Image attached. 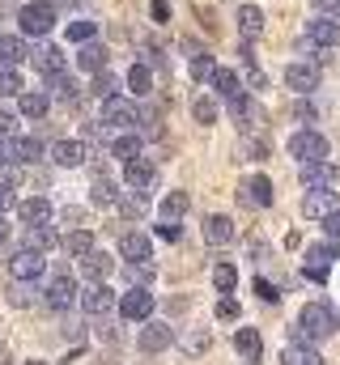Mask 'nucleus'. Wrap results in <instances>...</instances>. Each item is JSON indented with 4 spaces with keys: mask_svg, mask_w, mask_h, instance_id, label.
I'll list each match as a JSON object with an SVG mask.
<instances>
[{
    "mask_svg": "<svg viewBox=\"0 0 340 365\" xmlns=\"http://www.w3.org/2000/svg\"><path fill=\"white\" fill-rule=\"evenodd\" d=\"M298 179H302V187H306V191H311V187H336L340 170L328 162V158H319V162H302Z\"/></svg>",
    "mask_w": 340,
    "mask_h": 365,
    "instance_id": "13",
    "label": "nucleus"
},
{
    "mask_svg": "<svg viewBox=\"0 0 340 365\" xmlns=\"http://www.w3.org/2000/svg\"><path fill=\"white\" fill-rule=\"evenodd\" d=\"M13 132H17V115L0 110V136H13Z\"/></svg>",
    "mask_w": 340,
    "mask_h": 365,
    "instance_id": "56",
    "label": "nucleus"
},
{
    "mask_svg": "<svg viewBox=\"0 0 340 365\" xmlns=\"http://www.w3.org/2000/svg\"><path fill=\"white\" fill-rule=\"evenodd\" d=\"M119 255H124L128 264H141V259H154V242H149L145 234H124V238H119Z\"/></svg>",
    "mask_w": 340,
    "mask_h": 365,
    "instance_id": "23",
    "label": "nucleus"
},
{
    "mask_svg": "<svg viewBox=\"0 0 340 365\" xmlns=\"http://www.w3.org/2000/svg\"><path fill=\"white\" fill-rule=\"evenodd\" d=\"M209 81H213V90L221 93V98H234V93L247 90V86H243V77H239L234 68H217V73H213Z\"/></svg>",
    "mask_w": 340,
    "mask_h": 365,
    "instance_id": "31",
    "label": "nucleus"
},
{
    "mask_svg": "<svg viewBox=\"0 0 340 365\" xmlns=\"http://www.w3.org/2000/svg\"><path fill=\"white\" fill-rule=\"evenodd\" d=\"M217 319H226V323L239 319V302H234V297H221V302H217Z\"/></svg>",
    "mask_w": 340,
    "mask_h": 365,
    "instance_id": "50",
    "label": "nucleus"
},
{
    "mask_svg": "<svg viewBox=\"0 0 340 365\" xmlns=\"http://www.w3.org/2000/svg\"><path fill=\"white\" fill-rule=\"evenodd\" d=\"M213 73H217L213 56H209V51H196V56H191V77H196V81H209Z\"/></svg>",
    "mask_w": 340,
    "mask_h": 365,
    "instance_id": "42",
    "label": "nucleus"
},
{
    "mask_svg": "<svg viewBox=\"0 0 340 365\" xmlns=\"http://www.w3.org/2000/svg\"><path fill=\"white\" fill-rule=\"evenodd\" d=\"M102 123H106V128H119V132H132V128L141 123V115H136V106H132L128 98L115 93V98L102 102Z\"/></svg>",
    "mask_w": 340,
    "mask_h": 365,
    "instance_id": "7",
    "label": "nucleus"
},
{
    "mask_svg": "<svg viewBox=\"0 0 340 365\" xmlns=\"http://www.w3.org/2000/svg\"><path fill=\"white\" fill-rule=\"evenodd\" d=\"M115 310H119L128 323H145V319L154 314V293H149L145 284H132V289L115 302Z\"/></svg>",
    "mask_w": 340,
    "mask_h": 365,
    "instance_id": "5",
    "label": "nucleus"
},
{
    "mask_svg": "<svg viewBox=\"0 0 340 365\" xmlns=\"http://www.w3.org/2000/svg\"><path fill=\"white\" fill-rule=\"evenodd\" d=\"M43 302H47L51 310H69V306L77 302V284H73V276H69V272L51 276V284H47V293H43Z\"/></svg>",
    "mask_w": 340,
    "mask_h": 365,
    "instance_id": "12",
    "label": "nucleus"
},
{
    "mask_svg": "<svg viewBox=\"0 0 340 365\" xmlns=\"http://www.w3.org/2000/svg\"><path fill=\"white\" fill-rule=\"evenodd\" d=\"M149 17H154L158 26H166L170 21V0H154V4H149Z\"/></svg>",
    "mask_w": 340,
    "mask_h": 365,
    "instance_id": "49",
    "label": "nucleus"
},
{
    "mask_svg": "<svg viewBox=\"0 0 340 365\" xmlns=\"http://www.w3.org/2000/svg\"><path fill=\"white\" fill-rule=\"evenodd\" d=\"M17 102H21V115H26V119H43V115H47V106H51V93L21 90V93H17Z\"/></svg>",
    "mask_w": 340,
    "mask_h": 365,
    "instance_id": "28",
    "label": "nucleus"
},
{
    "mask_svg": "<svg viewBox=\"0 0 340 365\" xmlns=\"http://www.w3.org/2000/svg\"><path fill=\"white\" fill-rule=\"evenodd\" d=\"M89 93H94V98H102V102H106V98H115V93H119V77H115V73H106V68H102V73H94Z\"/></svg>",
    "mask_w": 340,
    "mask_h": 365,
    "instance_id": "38",
    "label": "nucleus"
},
{
    "mask_svg": "<svg viewBox=\"0 0 340 365\" xmlns=\"http://www.w3.org/2000/svg\"><path fill=\"white\" fill-rule=\"evenodd\" d=\"M315 9H319L324 17H336L340 21V0H315Z\"/></svg>",
    "mask_w": 340,
    "mask_h": 365,
    "instance_id": "55",
    "label": "nucleus"
},
{
    "mask_svg": "<svg viewBox=\"0 0 340 365\" xmlns=\"http://www.w3.org/2000/svg\"><path fill=\"white\" fill-rule=\"evenodd\" d=\"M9 302H13V306H30V280H17V284L9 289Z\"/></svg>",
    "mask_w": 340,
    "mask_h": 365,
    "instance_id": "48",
    "label": "nucleus"
},
{
    "mask_svg": "<svg viewBox=\"0 0 340 365\" xmlns=\"http://www.w3.org/2000/svg\"><path fill=\"white\" fill-rule=\"evenodd\" d=\"M154 272H158V268H154L149 259H141V264H128V276H132L136 284H149V280H154Z\"/></svg>",
    "mask_w": 340,
    "mask_h": 365,
    "instance_id": "46",
    "label": "nucleus"
},
{
    "mask_svg": "<svg viewBox=\"0 0 340 365\" xmlns=\"http://www.w3.org/2000/svg\"><path fill=\"white\" fill-rule=\"evenodd\" d=\"M21 90H26V86H21V73L9 68V64H0V98H17Z\"/></svg>",
    "mask_w": 340,
    "mask_h": 365,
    "instance_id": "41",
    "label": "nucleus"
},
{
    "mask_svg": "<svg viewBox=\"0 0 340 365\" xmlns=\"http://www.w3.org/2000/svg\"><path fill=\"white\" fill-rule=\"evenodd\" d=\"M124 182H128L132 191H149V187L158 182L154 162H149V158H132V162H124Z\"/></svg>",
    "mask_w": 340,
    "mask_h": 365,
    "instance_id": "15",
    "label": "nucleus"
},
{
    "mask_svg": "<svg viewBox=\"0 0 340 365\" xmlns=\"http://www.w3.org/2000/svg\"><path fill=\"white\" fill-rule=\"evenodd\" d=\"M17 21H21V34H47L51 26H56V4L51 0H30V4H21V13H17Z\"/></svg>",
    "mask_w": 340,
    "mask_h": 365,
    "instance_id": "2",
    "label": "nucleus"
},
{
    "mask_svg": "<svg viewBox=\"0 0 340 365\" xmlns=\"http://www.w3.org/2000/svg\"><path fill=\"white\" fill-rule=\"evenodd\" d=\"M213 284H217L221 293H230V289L239 284V268H234V264H217V268H213Z\"/></svg>",
    "mask_w": 340,
    "mask_h": 365,
    "instance_id": "44",
    "label": "nucleus"
},
{
    "mask_svg": "<svg viewBox=\"0 0 340 365\" xmlns=\"http://www.w3.org/2000/svg\"><path fill=\"white\" fill-rule=\"evenodd\" d=\"M81 272H85V280H106V276L115 272V259L106 255V251H85L81 255Z\"/></svg>",
    "mask_w": 340,
    "mask_h": 365,
    "instance_id": "22",
    "label": "nucleus"
},
{
    "mask_svg": "<svg viewBox=\"0 0 340 365\" xmlns=\"http://www.w3.org/2000/svg\"><path fill=\"white\" fill-rule=\"evenodd\" d=\"M191 115H196V123H204V128H209V123H213V119H217V102H213V98H204V93H200V98H196V102H191Z\"/></svg>",
    "mask_w": 340,
    "mask_h": 365,
    "instance_id": "43",
    "label": "nucleus"
},
{
    "mask_svg": "<svg viewBox=\"0 0 340 365\" xmlns=\"http://www.w3.org/2000/svg\"><path fill=\"white\" fill-rule=\"evenodd\" d=\"M0 365H13L9 361V353H4V344H0Z\"/></svg>",
    "mask_w": 340,
    "mask_h": 365,
    "instance_id": "61",
    "label": "nucleus"
},
{
    "mask_svg": "<svg viewBox=\"0 0 340 365\" xmlns=\"http://www.w3.org/2000/svg\"><path fill=\"white\" fill-rule=\"evenodd\" d=\"M226 106H230V119H234V123H243V128H255V123H259V106H255L247 93L226 98Z\"/></svg>",
    "mask_w": 340,
    "mask_h": 365,
    "instance_id": "25",
    "label": "nucleus"
},
{
    "mask_svg": "<svg viewBox=\"0 0 340 365\" xmlns=\"http://www.w3.org/2000/svg\"><path fill=\"white\" fill-rule=\"evenodd\" d=\"M9 208H17V195H13V187H9V182H0V217H4Z\"/></svg>",
    "mask_w": 340,
    "mask_h": 365,
    "instance_id": "52",
    "label": "nucleus"
},
{
    "mask_svg": "<svg viewBox=\"0 0 340 365\" xmlns=\"http://www.w3.org/2000/svg\"><path fill=\"white\" fill-rule=\"evenodd\" d=\"M94 34H98L94 21H73V26H69V38H73V43H89Z\"/></svg>",
    "mask_w": 340,
    "mask_h": 365,
    "instance_id": "45",
    "label": "nucleus"
},
{
    "mask_svg": "<svg viewBox=\"0 0 340 365\" xmlns=\"http://www.w3.org/2000/svg\"><path fill=\"white\" fill-rule=\"evenodd\" d=\"M26 365H43V361H26Z\"/></svg>",
    "mask_w": 340,
    "mask_h": 365,
    "instance_id": "62",
    "label": "nucleus"
},
{
    "mask_svg": "<svg viewBox=\"0 0 340 365\" xmlns=\"http://www.w3.org/2000/svg\"><path fill=\"white\" fill-rule=\"evenodd\" d=\"M234 353H239L247 365H259V357H264V340H259L255 327H239V331H234Z\"/></svg>",
    "mask_w": 340,
    "mask_h": 365,
    "instance_id": "18",
    "label": "nucleus"
},
{
    "mask_svg": "<svg viewBox=\"0 0 340 365\" xmlns=\"http://www.w3.org/2000/svg\"><path fill=\"white\" fill-rule=\"evenodd\" d=\"M47 86H51V93H56L60 102H73V98H77V81H73L69 73H51Z\"/></svg>",
    "mask_w": 340,
    "mask_h": 365,
    "instance_id": "39",
    "label": "nucleus"
},
{
    "mask_svg": "<svg viewBox=\"0 0 340 365\" xmlns=\"http://www.w3.org/2000/svg\"><path fill=\"white\" fill-rule=\"evenodd\" d=\"M85 158H89V149H85L81 140H56V145H51V162H56V166H64V170L81 166Z\"/></svg>",
    "mask_w": 340,
    "mask_h": 365,
    "instance_id": "20",
    "label": "nucleus"
},
{
    "mask_svg": "<svg viewBox=\"0 0 340 365\" xmlns=\"http://www.w3.org/2000/svg\"><path fill=\"white\" fill-rule=\"evenodd\" d=\"M187 191H170V195H162V221H179L183 212H187Z\"/></svg>",
    "mask_w": 340,
    "mask_h": 365,
    "instance_id": "36",
    "label": "nucleus"
},
{
    "mask_svg": "<svg viewBox=\"0 0 340 365\" xmlns=\"http://www.w3.org/2000/svg\"><path fill=\"white\" fill-rule=\"evenodd\" d=\"M77 68H81V73H102V68H106V47L94 43V38L81 43V51H77Z\"/></svg>",
    "mask_w": 340,
    "mask_h": 365,
    "instance_id": "27",
    "label": "nucleus"
},
{
    "mask_svg": "<svg viewBox=\"0 0 340 365\" xmlns=\"http://www.w3.org/2000/svg\"><path fill=\"white\" fill-rule=\"evenodd\" d=\"M336 208H340V191H332V187H311V191L302 195V212L315 217V221H324V217L336 212Z\"/></svg>",
    "mask_w": 340,
    "mask_h": 365,
    "instance_id": "8",
    "label": "nucleus"
},
{
    "mask_svg": "<svg viewBox=\"0 0 340 365\" xmlns=\"http://www.w3.org/2000/svg\"><path fill=\"white\" fill-rule=\"evenodd\" d=\"M89 200L106 208V204H115V200H119V191H115V182H111V179H102V175H98V179H94V187H89Z\"/></svg>",
    "mask_w": 340,
    "mask_h": 365,
    "instance_id": "40",
    "label": "nucleus"
},
{
    "mask_svg": "<svg viewBox=\"0 0 340 365\" xmlns=\"http://www.w3.org/2000/svg\"><path fill=\"white\" fill-rule=\"evenodd\" d=\"M239 34H243V43H255V38L264 34V9L239 4Z\"/></svg>",
    "mask_w": 340,
    "mask_h": 365,
    "instance_id": "24",
    "label": "nucleus"
},
{
    "mask_svg": "<svg viewBox=\"0 0 340 365\" xmlns=\"http://www.w3.org/2000/svg\"><path fill=\"white\" fill-rule=\"evenodd\" d=\"M324 230H328L332 238H340V208H336V212H328V217H324Z\"/></svg>",
    "mask_w": 340,
    "mask_h": 365,
    "instance_id": "57",
    "label": "nucleus"
},
{
    "mask_svg": "<svg viewBox=\"0 0 340 365\" xmlns=\"http://www.w3.org/2000/svg\"><path fill=\"white\" fill-rule=\"evenodd\" d=\"M9 272H13V280H39V276L47 272V259H43V251H17L13 259H9Z\"/></svg>",
    "mask_w": 340,
    "mask_h": 365,
    "instance_id": "11",
    "label": "nucleus"
},
{
    "mask_svg": "<svg viewBox=\"0 0 340 365\" xmlns=\"http://www.w3.org/2000/svg\"><path fill=\"white\" fill-rule=\"evenodd\" d=\"M56 242H60V238H56L51 225H30V230H26V247H30V251H47V247H56Z\"/></svg>",
    "mask_w": 340,
    "mask_h": 365,
    "instance_id": "35",
    "label": "nucleus"
},
{
    "mask_svg": "<svg viewBox=\"0 0 340 365\" xmlns=\"http://www.w3.org/2000/svg\"><path fill=\"white\" fill-rule=\"evenodd\" d=\"M43 158V140H34V136H13V145H9V162H17V166H34Z\"/></svg>",
    "mask_w": 340,
    "mask_h": 365,
    "instance_id": "21",
    "label": "nucleus"
},
{
    "mask_svg": "<svg viewBox=\"0 0 340 365\" xmlns=\"http://www.w3.org/2000/svg\"><path fill=\"white\" fill-rule=\"evenodd\" d=\"M285 149H289V158H298V162H319V158H328V140H324L319 132H311V128L294 132Z\"/></svg>",
    "mask_w": 340,
    "mask_h": 365,
    "instance_id": "6",
    "label": "nucleus"
},
{
    "mask_svg": "<svg viewBox=\"0 0 340 365\" xmlns=\"http://www.w3.org/2000/svg\"><path fill=\"white\" fill-rule=\"evenodd\" d=\"M115 204H119V212H124L128 221H136V217H145V208H149V200H145V191H124V195H119Z\"/></svg>",
    "mask_w": 340,
    "mask_h": 365,
    "instance_id": "32",
    "label": "nucleus"
},
{
    "mask_svg": "<svg viewBox=\"0 0 340 365\" xmlns=\"http://www.w3.org/2000/svg\"><path fill=\"white\" fill-rule=\"evenodd\" d=\"M30 60H34V68H39L43 77H51V73H64V51H60V47H43V51H34Z\"/></svg>",
    "mask_w": 340,
    "mask_h": 365,
    "instance_id": "30",
    "label": "nucleus"
},
{
    "mask_svg": "<svg viewBox=\"0 0 340 365\" xmlns=\"http://www.w3.org/2000/svg\"><path fill=\"white\" fill-rule=\"evenodd\" d=\"M128 90L136 93V98H145V93L154 90V73H149V64H132V68H128Z\"/></svg>",
    "mask_w": 340,
    "mask_h": 365,
    "instance_id": "34",
    "label": "nucleus"
},
{
    "mask_svg": "<svg viewBox=\"0 0 340 365\" xmlns=\"http://www.w3.org/2000/svg\"><path fill=\"white\" fill-rule=\"evenodd\" d=\"M204 242H209V247H230V242H234V221L221 217V212L204 217Z\"/></svg>",
    "mask_w": 340,
    "mask_h": 365,
    "instance_id": "19",
    "label": "nucleus"
},
{
    "mask_svg": "<svg viewBox=\"0 0 340 365\" xmlns=\"http://www.w3.org/2000/svg\"><path fill=\"white\" fill-rule=\"evenodd\" d=\"M332 259H340V242H336V238H328V242L311 247V251H306V264H302L306 280L324 284V280H328V268H332Z\"/></svg>",
    "mask_w": 340,
    "mask_h": 365,
    "instance_id": "3",
    "label": "nucleus"
},
{
    "mask_svg": "<svg viewBox=\"0 0 340 365\" xmlns=\"http://www.w3.org/2000/svg\"><path fill=\"white\" fill-rule=\"evenodd\" d=\"M183 349H187V353H200V349H209V331H196V336H187V340H183Z\"/></svg>",
    "mask_w": 340,
    "mask_h": 365,
    "instance_id": "51",
    "label": "nucleus"
},
{
    "mask_svg": "<svg viewBox=\"0 0 340 365\" xmlns=\"http://www.w3.org/2000/svg\"><path fill=\"white\" fill-rule=\"evenodd\" d=\"M239 200H243L247 208H268V204L276 200V187H272L268 175H251V179L239 187Z\"/></svg>",
    "mask_w": 340,
    "mask_h": 365,
    "instance_id": "10",
    "label": "nucleus"
},
{
    "mask_svg": "<svg viewBox=\"0 0 340 365\" xmlns=\"http://www.w3.org/2000/svg\"><path fill=\"white\" fill-rule=\"evenodd\" d=\"M243 153H247V162H264V145L259 140H243Z\"/></svg>",
    "mask_w": 340,
    "mask_h": 365,
    "instance_id": "54",
    "label": "nucleus"
},
{
    "mask_svg": "<svg viewBox=\"0 0 340 365\" xmlns=\"http://www.w3.org/2000/svg\"><path fill=\"white\" fill-rule=\"evenodd\" d=\"M302 38H306V43H315V47H328V51H332V47L340 43V21L319 13V17H311V21H306Z\"/></svg>",
    "mask_w": 340,
    "mask_h": 365,
    "instance_id": "9",
    "label": "nucleus"
},
{
    "mask_svg": "<svg viewBox=\"0 0 340 365\" xmlns=\"http://www.w3.org/2000/svg\"><path fill=\"white\" fill-rule=\"evenodd\" d=\"M136 344H141L145 353H162V349L174 344V327H170V323H145L141 336H136Z\"/></svg>",
    "mask_w": 340,
    "mask_h": 365,
    "instance_id": "16",
    "label": "nucleus"
},
{
    "mask_svg": "<svg viewBox=\"0 0 340 365\" xmlns=\"http://www.w3.org/2000/svg\"><path fill=\"white\" fill-rule=\"evenodd\" d=\"M60 247H64L69 255H77V259H81L85 251H94V234H89V230H73V234H64V242H60Z\"/></svg>",
    "mask_w": 340,
    "mask_h": 365,
    "instance_id": "37",
    "label": "nucleus"
},
{
    "mask_svg": "<svg viewBox=\"0 0 340 365\" xmlns=\"http://www.w3.org/2000/svg\"><path fill=\"white\" fill-rule=\"evenodd\" d=\"M0 166H9V145L0 140Z\"/></svg>",
    "mask_w": 340,
    "mask_h": 365,
    "instance_id": "60",
    "label": "nucleus"
},
{
    "mask_svg": "<svg viewBox=\"0 0 340 365\" xmlns=\"http://www.w3.org/2000/svg\"><path fill=\"white\" fill-rule=\"evenodd\" d=\"M281 361L285 365H324V357L315 353V344H289Z\"/></svg>",
    "mask_w": 340,
    "mask_h": 365,
    "instance_id": "33",
    "label": "nucleus"
},
{
    "mask_svg": "<svg viewBox=\"0 0 340 365\" xmlns=\"http://www.w3.org/2000/svg\"><path fill=\"white\" fill-rule=\"evenodd\" d=\"M285 86H289L294 93L319 90V68H315V64H306V60H294V64L285 68Z\"/></svg>",
    "mask_w": 340,
    "mask_h": 365,
    "instance_id": "14",
    "label": "nucleus"
},
{
    "mask_svg": "<svg viewBox=\"0 0 340 365\" xmlns=\"http://www.w3.org/2000/svg\"><path fill=\"white\" fill-rule=\"evenodd\" d=\"M17 217H21V225H26V230H30V225H51L56 208H51L43 195H34V200H21V204H17Z\"/></svg>",
    "mask_w": 340,
    "mask_h": 365,
    "instance_id": "17",
    "label": "nucleus"
},
{
    "mask_svg": "<svg viewBox=\"0 0 340 365\" xmlns=\"http://www.w3.org/2000/svg\"><path fill=\"white\" fill-rule=\"evenodd\" d=\"M111 158H119V162L141 158V136H136V132H119V136H111Z\"/></svg>",
    "mask_w": 340,
    "mask_h": 365,
    "instance_id": "29",
    "label": "nucleus"
},
{
    "mask_svg": "<svg viewBox=\"0 0 340 365\" xmlns=\"http://www.w3.org/2000/svg\"><path fill=\"white\" fill-rule=\"evenodd\" d=\"M0 242H9V221L0 217Z\"/></svg>",
    "mask_w": 340,
    "mask_h": 365,
    "instance_id": "59",
    "label": "nucleus"
},
{
    "mask_svg": "<svg viewBox=\"0 0 340 365\" xmlns=\"http://www.w3.org/2000/svg\"><path fill=\"white\" fill-rule=\"evenodd\" d=\"M115 302H119V297H115V289H111L106 280H89V284L81 289V310L89 314V319L111 314V310H115Z\"/></svg>",
    "mask_w": 340,
    "mask_h": 365,
    "instance_id": "4",
    "label": "nucleus"
},
{
    "mask_svg": "<svg viewBox=\"0 0 340 365\" xmlns=\"http://www.w3.org/2000/svg\"><path fill=\"white\" fill-rule=\"evenodd\" d=\"M26 56H30V47H26V34H0V64L17 68Z\"/></svg>",
    "mask_w": 340,
    "mask_h": 365,
    "instance_id": "26",
    "label": "nucleus"
},
{
    "mask_svg": "<svg viewBox=\"0 0 340 365\" xmlns=\"http://www.w3.org/2000/svg\"><path fill=\"white\" fill-rule=\"evenodd\" d=\"M255 293H259V297H264V302H272V306H276V302H281V289H276V284H272V280H264V276H259V280H255Z\"/></svg>",
    "mask_w": 340,
    "mask_h": 365,
    "instance_id": "47",
    "label": "nucleus"
},
{
    "mask_svg": "<svg viewBox=\"0 0 340 365\" xmlns=\"http://www.w3.org/2000/svg\"><path fill=\"white\" fill-rule=\"evenodd\" d=\"M294 119H306V123H311V119H315V106H311V102H298V106H294Z\"/></svg>",
    "mask_w": 340,
    "mask_h": 365,
    "instance_id": "58",
    "label": "nucleus"
},
{
    "mask_svg": "<svg viewBox=\"0 0 340 365\" xmlns=\"http://www.w3.org/2000/svg\"><path fill=\"white\" fill-rule=\"evenodd\" d=\"M332 331H336V310L324 306V302H311V306H302V314H298L289 336H294V344H319Z\"/></svg>",
    "mask_w": 340,
    "mask_h": 365,
    "instance_id": "1",
    "label": "nucleus"
},
{
    "mask_svg": "<svg viewBox=\"0 0 340 365\" xmlns=\"http://www.w3.org/2000/svg\"><path fill=\"white\" fill-rule=\"evenodd\" d=\"M179 234H183L179 221H162V225H158V238H166V242H179Z\"/></svg>",
    "mask_w": 340,
    "mask_h": 365,
    "instance_id": "53",
    "label": "nucleus"
}]
</instances>
